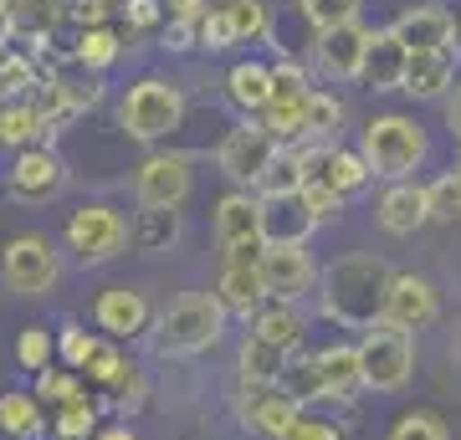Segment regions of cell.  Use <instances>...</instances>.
<instances>
[{
    "label": "cell",
    "instance_id": "obj_1",
    "mask_svg": "<svg viewBox=\"0 0 461 440\" xmlns=\"http://www.w3.org/2000/svg\"><path fill=\"white\" fill-rule=\"evenodd\" d=\"M390 261L375 256V251H354V256H339L323 266V282H318V308L323 318L339 328H354V333H369L384 318V297H390Z\"/></svg>",
    "mask_w": 461,
    "mask_h": 440
},
{
    "label": "cell",
    "instance_id": "obj_42",
    "mask_svg": "<svg viewBox=\"0 0 461 440\" xmlns=\"http://www.w3.org/2000/svg\"><path fill=\"white\" fill-rule=\"evenodd\" d=\"M123 369H129V359H123V348L103 338V348L93 354V364L83 369V379L93 384V390H103V394H108V390L118 384V374H123Z\"/></svg>",
    "mask_w": 461,
    "mask_h": 440
},
{
    "label": "cell",
    "instance_id": "obj_43",
    "mask_svg": "<svg viewBox=\"0 0 461 440\" xmlns=\"http://www.w3.org/2000/svg\"><path fill=\"white\" fill-rule=\"evenodd\" d=\"M236 47V31H230V16L221 11V0H215L211 11H205V21H200V51H230Z\"/></svg>",
    "mask_w": 461,
    "mask_h": 440
},
{
    "label": "cell",
    "instance_id": "obj_29",
    "mask_svg": "<svg viewBox=\"0 0 461 440\" xmlns=\"http://www.w3.org/2000/svg\"><path fill=\"white\" fill-rule=\"evenodd\" d=\"M344 118H348L344 98L329 93V87H318L313 103H308V118H303V139H297V148H303V144H339Z\"/></svg>",
    "mask_w": 461,
    "mask_h": 440
},
{
    "label": "cell",
    "instance_id": "obj_3",
    "mask_svg": "<svg viewBox=\"0 0 461 440\" xmlns=\"http://www.w3.org/2000/svg\"><path fill=\"white\" fill-rule=\"evenodd\" d=\"M359 154L369 159L375 180L395 184V180H411L415 169L426 164L430 139H426V129H420L411 113H375L359 129Z\"/></svg>",
    "mask_w": 461,
    "mask_h": 440
},
{
    "label": "cell",
    "instance_id": "obj_17",
    "mask_svg": "<svg viewBox=\"0 0 461 440\" xmlns=\"http://www.w3.org/2000/svg\"><path fill=\"white\" fill-rule=\"evenodd\" d=\"M390 31L405 41V51H451V41H456V21H451V11H441V5H405L395 21H390Z\"/></svg>",
    "mask_w": 461,
    "mask_h": 440
},
{
    "label": "cell",
    "instance_id": "obj_28",
    "mask_svg": "<svg viewBox=\"0 0 461 440\" xmlns=\"http://www.w3.org/2000/svg\"><path fill=\"white\" fill-rule=\"evenodd\" d=\"M247 328L257 333V338L277 343V348H287V354H293L297 343H303V333H308V312L297 308V302H267V308L257 312Z\"/></svg>",
    "mask_w": 461,
    "mask_h": 440
},
{
    "label": "cell",
    "instance_id": "obj_38",
    "mask_svg": "<svg viewBox=\"0 0 461 440\" xmlns=\"http://www.w3.org/2000/svg\"><path fill=\"white\" fill-rule=\"evenodd\" d=\"M426 195H430V220L456 226L461 220V164L456 169H446V175H436V180L426 184Z\"/></svg>",
    "mask_w": 461,
    "mask_h": 440
},
{
    "label": "cell",
    "instance_id": "obj_31",
    "mask_svg": "<svg viewBox=\"0 0 461 440\" xmlns=\"http://www.w3.org/2000/svg\"><path fill=\"white\" fill-rule=\"evenodd\" d=\"M72 57H77L87 72H108V67L123 57V36H118L108 21H98V26H83V31H77V47H72Z\"/></svg>",
    "mask_w": 461,
    "mask_h": 440
},
{
    "label": "cell",
    "instance_id": "obj_6",
    "mask_svg": "<svg viewBox=\"0 0 461 440\" xmlns=\"http://www.w3.org/2000/svg\"><path fill=\"white\" fill-rule=\"evenodd\" d=\"M0 282H5V292L26 297V302L51 297L62 282V251L41 230H21L0 246Z\"/></svg>",
    "mask_w": 461,
    "mask_h": 440
},
{
    "label": "cell",
    "instance_id": "obj_41",
    "mask_svg": "<svg viewBox=\"0 0 461 440\" xmlns=\"http://www.w3.org/2000/svg\"><path fill=\"white\" fill-rule=\"evenodd\" d=\"M384 440H451V425L441 415H430V409H411V415H400L390 425V436Z\"/></svg>",
    "mask_w": 461,
    "mask_h": 440
},
{
    "label": "cell",
    "instance_id": "obj_20",
    "mask_svg": "<svg viewBox=\"0 0 461 440\" xmlns=\"http://www.w3.org/2000/svg\"><path fill=\"white\" fill-rule=\"evenodd\" d=\"M51 118L41 103L32 98H5L0 103V148H11V154H21V148H36V144H51Z\"/></svg>",
    "mask_w": 461,
    "mask_h": 440
},
{
    "label": "cell",
    "instance_id": "obj_44",
    "mask_svg": "<svg viewBox=\"0 0 461 440\" xmlns=\"http://www.w3.org/2000/svg\"><path fill=\"white\" fill-rule=\"evenodd\" d=\"M144 394H149L144 369H139V364H129V369L118 374V384L108 390V400H113V409H118V415H133V409L144 405Z\"/></svg>",
    "mask_w": 461,
    "mask_h": 440
},
{
    "label": "cell",
    "instance_id": "obj_10",
    "mask_svg": "<svg viewBox=\"0 0 461 440\" xmlns=\"http://www.w3.org/2000/svg\"><path fill=\"white\" fill-rule=\"evenodd\" d=\"M195 190V154L180 148H154L139 169H133V200L144 211H180Z\"/></svg>",
    "mask_w": 461,
    "mask_h": 440
},
{
    "label": "cell",
    "instance_id": "obj_24",
    "mask_svg": "<svg viewBox=\"0 0 461 440\" xmlns=\"http://www.w3.org/2000/svg\"><path fill=\"white\" fill-rule=\"evenodd\" d=\"M405 93L420 103H441L456 93V57L451 51H415L405 72Z\"/></svg>",
    "mask_w": 461,
    "mask_h": 440
},
{
    "label": "cell",
    "instance_id": "obj_21",
    "mask_svg": "<svg viewBox=\"0 0 461 440\" xmlns=\"http://www.w3.org/2000/svg\"><path fill=\"white\" fill-rule=\"evenodd\" d=\"M318 230L313 211L303 195H287V200H262V236L267 246H308V236Z\"/></svg>",
    "mask_w": 461,
    "mask_h": 440
},
{
    "label": "cell",
    "instance_id": "obj_40",
    "mask_svg": "<svg viewBox=\"0 0 461 440\" xmlns=\"http://www.w3.org/2000/svg\"><path fill=\"white\" fill-rule=\"evenodd\" d=\"M36 400L47 409H62V405H72L77 394H87L83 390V374H72V369H47V374H36Z\"/></svg>",
    "mask_w": 461,
    "mask_h": 440
},
{
    "label": "cell",
    "instance_id": "obj_46",
    "mask_svg": "<svg viewBox=\"0 0 461 440\" xmlns=\"http://www.w3.org/2000/svg\"><path fill=\"white\" fill-rule=\"evenodd\" d=\"M123 16H129V36L133 31H154L165 16V0H123Z\"/></svg>",
    "mask_w": 461,
    "mask_h": 440
},
{
    "label": "cell",
    "instance_id": "obj_14",
    "mask_svg": "<svg viewBox=\"0 0 461 440\" xmlns=\"http://www.w3.org/2000/svg\"><path fill=\"white\" fill-rule=\"evenodd\" d=\"M369 26H339V31H323L313 41V72L323 82H359L364 72V51H369Z\"/></svg>",
    "mask_w": 461,
    "mask_h": 440
},
{
    "label": "cell",
    "instance_id": "obj_45",
    "mask_svg": "<svg viewBox=\"0 0 461 440\" xmlns=\"http://www.w3.org/2000/svg\"><path fill=\"white\" fill-rule=\"evenodd\" d=\"M303 200H308V211H313L318 226H329V220H339L348 205V195H339L333 184H303Z\"/></svg>",
    "mask_w": 461,
    "mask_h": 440
},
{
    "label": "cell",
    "instance_id": "obj_49",
    "mask_svg": "<svg viewBox=\"0 0 461 440\" xmlns=\"http://www.w3.org/2000/svg\"><path fill=\"white\" fill-rule=\"evenodd\" d=\"M446 133H451V139H461V87L446 98Z\"/></svg>",
    "mask_w": 461,
    "mask_h": 440
},
{
    "label": "cell",
    "instance_id": "obj_8",
    "mask_svg": "<svg viewBox=\"0 0 461 440\" xmlns=\"http://www.w3.org/2000/svg\"><path fill=\"white\" fill-rule=\"evenodd\" d=\"M277 154H282V144L262 129V118H241V123L226 129V139L215 144V169L230 180V190H257Z\"/></svg>",
    "mask_w": 461,
    "mask_h": 440
},
{
    "label": "cell",
    "instance_id": "obj_25",
    "mask_svg": "<svg viewBox=\"0 0 461 440\" xmlns=\"http://www.w3.org/2000/svg\"><path fill=\"white\" fill-rule=\"evenodd\" d=\"M215 302L230 312V318H257L267 308V287H262V272L257 266H221L215 277Z\"/></svg>",
    "mask_w": 461,
    "mask_h": 440
},
{
    "label": "cell",
    "instance_id": "obj_22",
    "mask_svg": "<svg viewBox=\"0 0 461 440\" xmlns=\"http://www.w3.org/2000/svg\"><path fill=\"white\" fill-rule=\"evenodd\" d=\"M318 374L329 384V405H348L364 390V364H359V343H329L318 348Z\"/></svg>",
    "mask_w": 461,
    "mask_h": 440
},
{
    "label": "cell",
    "instance_id": "obj_7",
    "mask_svg": "<svg viewBox=\"0 0 461 440\" xmlns=\"http://www.w3.org/2000/svg\"><path fill=\"white\" fill-rule=\"evenodd\" d=\"M67 180H72V169L51 144L21 148L5 169V200H16L26 211H41V205H57L67 195Z\"/></svg>",
    "mask_w": 461,
    "mask_h": 440
},
{
    "label": "cell",
    "instance_id": "obj_9",
    "mask_svg": "<svg viewBox=\"0 0 461 440\" xmlns=\"http://www.w3.org/2000/svg\"><path fill=\"white\" fill-rule=\"evenodd\" d=\"M359 364H364V390L400 394L415 379V338L379 323L359 338Z\"/></svg>",
    "mask_w": 461,
    "mask_h": 440
},
{
    "label": "cell",
    "instance_id": "obj_39",
    "mask_svg": "<svg viewBox=\"0 0 461 440\" xmlns=\"http://www.w3.org/2000/svg\"><path fill=\"white\" fill-rule=\"evenodd\" d=\"M297 5H303L308 26L323 36V31H339V26H354V21H359V5H364V0H297Z\"/></svg>",
    "mask_w": 461,
    "mask_h": 440
},
{
    "label": "cell",
    "instance_id": "obj_13",
    "mask_svg": "<svg viewBox=\"0 0 461 440\" xmlns=\"http://www.w3.org/2000/svg\"><path fill=\"white\" fill-rule=\"evenodd\" d=\"M154 318L159 312L149 308V297L139 292V287H123V282H113V287H103L98 302H93V323L108 333V338H144L149 328H154Z\"/></svg>",
    "mask_w": 461,
    "mask_h": 440
},
{
    "label": "cell",
    "instance_id": "obj_27",
    "mask_svg": "<svg viewBox=\"0 0 461 440\" xmlns=\"http://www.w3.org/2000/svg\"><path fill=\"white\" fill-rule=\"evenodd\" d=\"M47 405L26 390H0V440H41Z\"/></svg>",
    "mask_w": 461,
    "mask_h": 440
},
{
    "label": "cell",
    "instance_id": "obj_2",
    "mask_svg": "<svg viewBox=\"0 0 461 440\" xmlns=\"http://www.w3.org/2000/svg\"><path fill=\"white\" fill-rule=\"evenodd\" d=\"M226 318L230 312L215 302V292H190L180 302H169L154 328H149V343H154V354H165V359H195L205 348L221 343L226 333Z\"/></svg>",
    "mask_w": 461,
    "mask_h": 440
},
{
    "label": "cell",
    "instance_id": "obj_30",
    "mask_svg": "<svg viewBox=\"0 0 461 440\" xmlns=\"http://www.w3.org/2000/svg\"><path fill=\"white\" fill-rule=\"evenodd\" d=\"M175 241H180V211H144L139 205V215H133V251L159 256Z\"/></svg>",
    "mask_w": 461,
    "mask_h": 440
},
{
    "label": "cell",
    "instance_id": "obj_37",
    "mask_svg": "<svg viewBox=\"0 0 461 440\" xmlns=\"http://www.w3.org/2000/svg\"><path fill=\"white\" fill-rule=\"evenodd\" d=\"M98 348H103V338H98V333H87L83 323H62V328H57V359H62L72 374H83Z\"/></svg>",
    "mask_w": 461,
    "mask_h": 440
},
{
    "label": "cell",
    "instance_id": "obj_18",
    "mask_svg": "<svg viewBox=\"0 0 461 440\" xmlns=\"http://www.w3.org/2000/svg\"><path fill=\"white\" fill-rule=\"evenodd\" d=\"M375 220H379V230H384V236H415L420 226H430V195H426V184L395 180L384 195H379Z\"/></svg>",
    "mask_w": 461,
    "mask_h": 440
},
{
    "label": "cell",
    "instance_id": "obj_32",
    "mask_svg": "<svg viewBox=\"0 0 461 440\" xmlns=\"http://www.w3.org/2000/svg\"><path fill=\"white\" fill-rule=\"evenodd\" d=\"M303 184H308V175H303V154H297V148H282L251 195L257 200H287V195H303Z\"/></svg>",
    "mask_w": 461,
    "mask_h": 440
},
{
    "label": "cell",
    "instance_id": "obj_47",
    "mask_svg": "<svg viewBox=\"0 0 461 440\" xmlns=\"http://www.w3.org/2000/svg\"><path fill=\"white\" fill-rule=\"evenodd\" d=\"M282 440H344V430H339L333 420H318V415H303V420H297V425H293V430H287Z\"/></svg>",
    "mask_w": 461,
    "mask_h": 440
},
{
    "label": "cell",
    "instance_id": "obj_48",
    "mask_svg": "<svg viewBox=\"0 0 461 440\" xmlns=\"http://www.w3.org/2000/svg\"><path fill=\"white\" fill-rule=\"evenodd\" d=\"M205 11H211V0H165V16L169 21H190V26H200Z\"/></svg>",
    "mask_w": 461,
    "mask_h": 440
},
{
    "label": "cell",
    "instance_id": "obj_19",
    "mask_svg": "<svg viewBox=\"0 0 461 440\" xmlns=\"http://www.w3.org/2000/svg\"><path fill=\"white\" fill-rule=\"evenodd\" d=\"M405 72H411V51L390 26L369 36V51H364V72L359 82L369 93H405Z\"/></svg>",
    "mask_w": 461,
    "mask_h": 440
},
{
    "label": "cell",
    "instance_id": "obj_26",
    "mask_svg": "<svg viewBox=\"0 0 461 440\" xmlns=\"http://www.w3.org/2000/svg\"><path fill=\"white\" fill-rule=\"evenodd\" d=\"M287 364H293V354L277 348V343L257 338V333H247L241 348H236V374H241V384H262V390H272V384H282Z\"/></svg>",
    "mask_w": 461,
    "mask_h": 440
},
{
    "label": "cell",
    "instance_id": "obj_12",
    "mask_svg": "<svg viewBox=\"0 0 461 440\" xmlns=\"http://www.w3.org/2000/svg\"><path fill=\"white\" fill-rule=\"evenodd\" d=\"M441 318V292H436V282L420 277V272H395L390 282V297H384V328H400V333H420Z\"/></svg>",
    "mask_w": 461,
    "mask_h": 440
},
{
    "label": "cell",
    "instance_id": "obj_23",
    "mask_svg": "<svg viewBox=\"0 0 461 440\" xmlns=\"http://www.w3.org/2000/svg\"><path fill=\"white\" fill-rule=\"evenodd\" d=\"M226 103L236 108L241 118H262L267 103H272V67L247 57L226 72Z\"/></svg>",
    "mask_w": 461,
    "mask_h": 440
},
{
    "label": "cell",
    "instance_id": "obj_50",
    "mask_svg": "<svg viewBox=\"0 0 461 440\" xmlns=\"http://www.w3.org/2000/svg\"><path fill=\"white\" fill-rule=\"evenodd\" d=\"M93 440H139V436H133L129 425H108V430H98Z\"/></svg>",
    "mask_w": 461,
    "mask_h": 440
},
{
    "label": "cell",
    "instance_id": "obj_11",
    "mask_svg": "<svg viewBox=\"0 0 461 440\" xmlns=\"http://www.w3.org/2000/svg\"><path fill=\"white\" fill-rule=\"evenodd\" d=\"M257 272H262L267 302H297V308H303V297H313L318 282H323V266L313 261L308 246H267L262 261H257Z\"/></svg>",
    "mask_w": 461,
    "mask_h": 440
},
{
    "label": "cell",
    "instance_id": "obj_36",
    "mask_svg": "<svg viewBox=\"0 0 461 440\" xmlns=\"http://www.w3.org/2000/svg\"><path fill=\"white\" fill-rule=\"evenodd\" d=\"M51 430H57V440H93L98 436V400L93 394H77L72 405L57 409Z\"/></svg>",
    "mask_w": 461,
    "mask_h": 440
},
{
    "label": "cell",
    "instance_id": "obj_34",
    "mask_svg": "<svg viewBox=\"0 0 461 440\" xmlns=\"http://www.w3.org/2000/svg\"><path fill=\"white\" fill-rule=\"evenodd\" d=\"M16 364L26 374H47L51 364H57V333L41 323H26L16 333Z\"/></svg>",
    "mask_w": 461,
    "mask_h": 440
},
{
    "label": "cell",
    "instance_id": "obj_16",
    "mask_svg": "<svg viewBox=\"0 0 461 440\" xmlns=\"http://www.w3.org/2000/svg\"><path fill=\"white\" fill-rule=\"evenodd\" d=\"M303 415H308V409L297 405V400H287L277 384H272V390L247 384V394H241V425H247L251 436H262V440H282Z\"/></svg>",
    "mask_w": 461,
    "mask_h": 440
},
{
    "label": "cell",
    "instance_id": "obj_4",
    "mask_svg": "<svg viewBox=\"0 0 461 440\" xmlns=\"http://www.w3.org/2000/svg\"><path fill=\"white\" fill-rule=\"evenodd\" d=\"M62 241H67V251H72V261H77L83 272H93V266L118 261L133 246V220L118 211L113 200H87V205H77V211L67 215Z\"/></svg>",
    "mask_w": 461,
    "mask_h": 440
},
{
    "label": "cell",
    "instance_id": "obj_33",
    "mask_svg": "<svg viewBox=\"0 0 461 440\" xmlns=\"http://www.w3.org/2000/svg\"><path fill=\"white\" fill-rule=\"evenodd\" d=\"M277 390L287 394V400H297L303 409L308 405H329V384H323V374H318V359H293Z\"/></svg>",
    "mask_w": 461,
    "mask_h": 440
},
{
    "label": "cell",
    "instance_id": "obj_15",
    "mask_svg": "<svg viewBox=\"0 0 461 440\" xmlns=\"http://www.w3.org/2000/svg\"><path fill=\"white\" fill-rule=\"evenodd\" d=\"M215 241L221 251H241V246H267L262 236V200L251 190H226L215 200Z\"/></svg>",
    "mask_w": 461,
    "mask_h": 440
},
{
    "label": "cell",
    "instance_id": "obj_5",
    "mask_svg": "<svg viewBox=\"0 0 461 440\" xmlns=\"http://www.w3.org/2000/svg\"><path fill=\"white\" fill-rule=\"evenodd\" d=\"M185 123V87L169 77H139L118 98V129L133 144H165L169 133Z\"/></svg>",
    "mask_w": 461,
    "mask_h": 440
},
{
    "label": "cell",
    "instance_id": "obj_35",
    "mask_svg": "<svg viewBox=\"0 0 461 440\" xmlns=\"http://www.w3.org/2000/svg\"><path fill=\"white\" fill-rule=\"evenodd\" d=\"M221 11L230 16L236 47H241V41H267V36H272V11H267V0H221Z\"/></svg>",
    "mask_w": 461,
    "mask_h": 440
},
{
    "label": "cell",
    "instance_id": "obj_51",
    "mask_svg": "<svg viewBox=\"0 0 461 440\" xmlns=\"http://www.w3.org/2000/svg\"><path fill=\"white\" fill-rule=\"evenodd\" d=\"M456 41H461V21H456Z\"/></svg>",
    "mask_w": 461,
    "mask_h": 440
}]
</instances>
